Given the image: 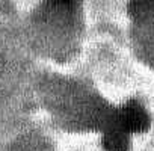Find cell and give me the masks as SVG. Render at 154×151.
<instances>
[{"instance_id":"2","label":"cell","mask_w":154,"mask_h":151,"mask_svg":"<svg viewBox=\"0 0 154 151\" xmlns=\"http://www.w3.org/2000/svg\"><path fill=\"white\" fill-rule=\"evenodd\" d=\"M130 134L116 122H112L103 134V146L106 151H130Z\"/></svg>"},{"instance_id":"1","label":"cell","mask_w":154,"mask_h":151,"mask_svg":"<svg viewBox=\"0 0 154 151\" xmlns=\"http://www.w3.org/2000/svg\"><path fill=\"white\" fill-rule=\"evenodd\" d=\"M113 122H116L128 134L140 133L149 127V116H148V112L139 103L128 101L116 112Z\"/></svg>"},{"instance_id":"3","label":"cell","mask_w":154,"mask_h":151,"mask_svg":"<svg viewBox=\"0 0 154 151\" xmlns=\"http://www.w3.org/2000/svg\"><path fill=\"white\" fill-rule=\"evenodd\" d=\"M130 14L136 18L154 17V0H133L130 3Z\"/></svg>"}]
</instances>
